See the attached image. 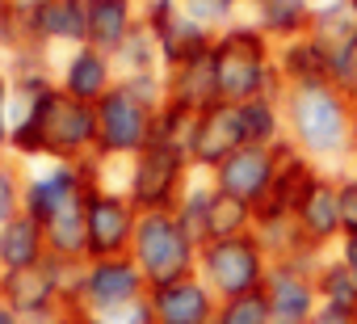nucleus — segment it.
I'll return each mask as SVG.
<instances>
[{
  "mask_svg": "<svg viewBox=\"0 0 357 324\" xmlns=\"http://www.w3.org/2000/svg\"><path fill=\"white\" fill-rule=\"evenodd\" d=\"M89 194V186L80 182V173L76 169H55V173H47V177H38L30 190H26V215H34L43 228L59 215V211H68L76 198H84Z\"/></svg>",
  "mask_w": 357,
  "mask_h": 324,
  "instance_id": "2eb2a0df",
  "label": "nucleus"
},
{
  "mask_svg": "<svg viewBox=\"0 0 357 324\" xmlns=\"http://www.w3.org/2000/svg\"><path fill=\"white\" fill-rule=\"evenodd\" d=\"M5 299L13 311H43L55 299V274H47L43 265L9 270L5 274Z\"/></svg>",
  "mask_w": 357,
  "mask_h": 324,
  "instance_id": "5701e85b",
  "label": "nucleus"
},
{
  "mask_svg": "<svg viewBox=\"0 0 357 324\" xmlns=\"http://www.w3.org/2000/svg\"><path fill=\"white\" fill-rule=\"evenodd\" d=\"M278 72L286 84H311V80H328V51L303 34L290 43H278Z\"/></svg>",
  "mask_w": 357,
  "mask_h": 324,
  "instance_id": "6ab92c4d",
  "label": "nucleus"
},
{
  "mask_svg": "<svg viewBox=\"0 0 357 324\" xmlns=\"http://www.w3.org/2000/svg\"><path fill=\"white\" fill-rule=\"evenodd\" d=\"M353 165H357V147H353Z\"/></svg>",
  "mask_w": 357,
  "mask_h": 324,
  "instance_id": "c9c22d12",
  "label": "nucleus"
},
{
  "mask_svg": "<svg viewBox=\"0 0 357 324\" xmlns=\"http://www.w3.org/2000/svg\"><path fill=\"white\" fill-rule=\"evenodd\" d=\"M190 173H194L190 152L151 139V143L135 156L126 198L139 207V215H143V211H176V202H181L185 190L194 186Z\"/></svg>",
  "mask_w": 357,
  "mask_h": 324,
  "instance_id": "39448f33",
  "label": "nucleus"
},
{
  "mask_svg": "<svg viewBox=\"0 0 357 324\" xmlns=\"http://www.w3.org/2000/svg\"><path fill=\"white\" fill-rule=\"evenodd\" d=\"M353 324H357V307H353Z\"/></svg>",
  "mask_w": 357,
  "mask_h": 324,
  "instance_id": "e433bc0d",
  "label": "nucleus"
},
{
  "mask_svg": "<svg viewBox=\"0 0 357 324\" xmlns=\"http://www.w3.org/2000/svg\"><path fill=\"white\" fill-rule=\"evenodd\" d=\"M93 324H155V311H151V303H147V295H143V299H135V303H126V307L93 311Z\"/></svg>",
  "mask_w": 357,
  "mask_h": 324,
  "instance_id": "c756f323",
  "label": "nucleus"
},
{
  "mask_svg": "<svg viewBox=\"0 0 357 324\" xmlns=\"http://www.w3.org/2000/svg\"><path fill=\"white\" fill-rule=\"evenodd\" d=\"M135 228H139V207L130 198L105 194V190L89 194V261L130 253Z\"/></svg>",
  "mask_w": 357,
  "mask_h": 324,
  "instance_id": "9d476101",
  "label": "nucleus"
},
{
  "mask_svg": "<svg viewBox=\"0 0 357 324\" xmlns=\"http://www.w3.org/2000/svg\"><path fill=\"white\" fill-rule=\"evenodd\" d=\"M151 286H147V274L139 270V261L130 253L122 257H101L93 261L84 274H80V299L93 307V311H109V307H126L135 299H143Z\"/></svg>",
  "mask_w": 357,
  "mask_h": 324,
  "instance_id": "1a4fd4ad",
  "label": "nucleus"
},
{
  "mask_svg": "<svg viewBox=\"0 0 357 324\" xmlns=\"http://www.w3.org/2000/svg\"><path fill=\"white\" fill-rule=\"evenodd\" d=\"M34 30L47 38H72V43H89V9L84 0H47L34 13Z\"/></svg>",
  "mask_w": 357,
  "mask_h": 324,
  "instance_id": "4be33fe9",
  "label": "nucleus"
},
{
  "mask_svg": "<svg viewBox=\"0 0 357 324\" xmlns=\"http://www.w3.org/2000/svg\"><path fill=\"white\" fill-rule=\"evenodd\" d=\"M155 101H147L126 80L97 101V152L101 156H139L155 131Z\"/></svg>",
  "mask_w": 357,
  "mask_h": 324,
  "instance_id": "423d86ee",
  "label": "nucleus"
},
{
  "mask_svg": "<svg viewBox=\"0 0 357 324\" xmlns=\"http://www.w3.org/2000/svg\"><path fill=\"white\" fill-rule=\"evenodd\" d=\"M215 76H219V97L240 105L252 97H282L286 80L278 72V43L252 22L240 17L227 30L215 34Z\"/></svg>",
  "mask_w": 357,
  "mask_h": 324,
  "instance_id": "f03ea898",
  "label": "nucleus"
},
{
  "mask_svg": "<svg viewBox=\"0 0 357 324\" xmlns=\"http://www.w3.org/2000/svg\"><path fill=\"white\" fill-rule=\"evenodd\" d=\"M0 324H17V316H13V311H5V307H0Z\"/></svg>",
  "mask_w": 357,
  "mask_h": 324,
  "instance_id": "f704fd0d",
  "label": "nucleus"
},
{
  "mask_svg": "<svg viewBox=\"0 0 357 324\" xmlns=\"http://www.w3.org/2000/svg\"><path fill=\"white\" fill-rule=\"evenodd\" d=\"M13 207H17V190H13L9 173L0 169V228H5V223L13 219Z\"/></svg>",
  "mask_w": 357,
  "mask_h": 324,
  "instance_id": "7c9ffc66",
  "label": "nucleus"
},
{
  "mask_svg": "<svg viewBox=\"0 0 357 324\" xmlns=\"http://www.w3.org/2000/svg\"><path fill=\"white\" fill-rule=\"evenodd\" d=\"M282 110H286V139L303 156H311L319 169L353 165V147H357V101L353 97H344L328 80L286 84Z\"/></svg>",
  "mask_w": 357,
  "mask_h": 324,
  "instance_id": "f257e3e1",
  "label": "nucleus"
},
{
  "mask_svg": "<svg viewBox=\"0 0 357 324\" xmlns=\"http://www.w3.org/2000/svg\"><path fill=\"white\" fill-rule=\"evenodd\" d=\"M315 286H319V303L340 307V311H353V307H357V282H353V274L340 265L336 253H324V261H319V270H315Z\"/></svg>",
  "mask_w": 357,
  "mask_h": 324,
  "instance_id": "a878e982",
  "label": "nucleus"
},
{
  "mask_svg": "<svg viewBox=\"0 0 357 324\" xmlns=\"http://www.w3.org/2000/svg\"><path fill=\"white\" fill-rule=\"evenodd\" d=\"M311 324H353V311H340V307L319 303V311L311 316Z\"/></svg>",
  "mask_w": 357,
  "mask_h": 324,
  "instance_id": "473e14b6",
  "label": "nucleus"
},
{
  "mask_svg": "<svg viewBox=\"0 0 357 324\" xmlns=\"http://www.w3.org/2000/svg\"><path fill=\"white\" fill-rule=\"evenodd\" d=\"M257 228V207L215 190L211 194V215H206V240H223V236H244Z\"/></svg>",
  "mask_w": 357,
  "mask_h": 324,
  "instance_id": "393cba45",
  "label": "nucleus"
},
{
  "mask_svg": "<svg viewBox=\"0 0 357 324\" xmlns=\"http://www.w3.org/2000/svg\"><path fill=\"white\" fill-rule=\"evenodd\" d=\"M84 9H89V47L118 55L122 43L130 38V30L139 26L135 5L130 0H84Z\"/></svg>",
  "mask_w": 357,
  "mask_h": 324,
  "instance_id": "dca6fc26",
  "label": "nucleus"
},
{
  "mask_svg": "<svg viewBox=\"0 0 357 324\" xmlns=\"http://www.w3.org/2000/svg\"><path fill=\"white\" fill-rule=\"evenodd\" d=\"M349 5H353V9H357V0H349Z\"/></svg>",
  "mask_w": 357,
  "mask_h": 324,
  "instance_id": "4c0bfd02",
  "label": "nucleus"
},
{
  "mask_svg": "<svg viewBox=\"0 0 357 324\" xmlns=\"http://www.w3.org/2000/svg\"><path fill=\"white\" fill-rule=\"evenodd\" d=\"M215 324H273V311H269V299H265V290L236 295V299H219Z\"/></svg>",
  "mask_w": 357,
  "mask_h": 324,
  "instance_id": "bb28decb",
  "label": "nucleus"
},
{
  "mask_svg": "<svg viewBox=\"0 0 357 324\" xmlns=\"http://www.w3.org/2000/svg\"><path fill=\"white\" fill-rule=\"evenodd\" d=\"M43 240L47 228L34 215H13L5 228H0V265L5 270H30L43 261Z\"/></svg>",
  "mask_w": 357,
  "mask_h": 324,
  "instance_id": "a211bd4d",
  "label": "nucleus"
},
{
  "mask_svg": "<svg viewBox=\"0 0 357 324\" xmlns=\"http://www.w3.org/2000/svg\"><path fill=\"white\" fill-rule=\"evenodd\" d=\"M89 194H93V190H89ZM89 194L76 198L68 211H59V215L47 223V240H51V249H55L59 257H68V261L89 257Z\"/></svg>",
  "mask_w": 357,
  "mask_h": 324,
  "instance_id": "aec40b11",
  "label": "nucleus"
},
{
  "mask_svg": "<svg viewBox=\"0 0 357 324\" xmlns=\"http://www.w3.org/2000/svg\"><path fill=\"white\" fill-rule=\"evenodd\" d=\"M164 101L172 105H185L194 114L211 110L219 97V76H215V51L190 59V64H176V68H164Z\"/></svg>",
  "mask_w": 357,
  "mask_h": 324,
  "instance_id": "4468645a",
  "label": "nucleus"
},
{
  "mask_svg": "<svg viewBox=\"0 0 357 324\" xmlns=\"http://www.w3.org/2000/svg\"><path fill=\"white\" fill-rule=\"evenodd\" d=\"M290 139L273 143V147H261V143H244L240 152H231L223 165L211 173L215 190L248 202V207H261L273 190V177H278V165H282V152H286Z\"/></svg>",
  "mask_w": 357,
  "mask_h": 324,
  "instance_id": "6e6552de",
  "label": "nucleus"
},
{
  "mask_svg": "<svg viewBox=\"0 0 357 324\" xmlns=\"http://www.w3.org/2000/svg\"><path fill=\"white\" fill-rule=\"evenodd\" d=\"M240 126H244V143H261L273 147L286 139V110L282 97H252L240 101Z\"/></svg>",
  "mask_w": 357,
  "mask_h": 324,
  "instance_id": "412c9836",
  "label": "nucleus"
},
{
  "mask_svg": "<svg viewBox=\"0 0 357 324\" xmlns=\"http://www.w3.org/2000/svg\"><path fill=\"white\" fill-rule=\"evenodd\" d=\"M244 147V126H240V105L231 101H215L211 110L198 114L194 122V139H190V160L194 169H202L206 177L223 165L231 152Z\"/></svg>",
  "mask_w": 357,
  "mask_h": 324,
  "instance_id": "9b49d317",
  "label": "nucleus"
},
{
  "mask_svg": "<svg viewBox=\"0 0 357 324\" xmlns=\"http://www.w3.org/2000/svg\"><path fill=\"white\" fill-rule=\"evenodd\" d=\"M147 303L155 311V324H215V311H219V295L198 274L151 286Z\"/></svg>",
  "mask_w": 357,
  "mask_h": 324,
  "instance_id": "ddd939ff",
  "label": "nucleus"
},
{
  "mask_svg": "<svg viewBox=\"0 0 357 324\" xmlns=\"http://www.w3.org/2000/svg\"><path fill=\"white\" fill-rule=\"evenodd\" d=\"M319 261L324 253H303V257H278L269 265L265 299L273 324H311V316L319 311V286H315Z\"/></svg>",
  "mask_w": 357,
  "mask_h": 324,
  "instance_id": "0eeeda50",
  "label": "nucleus"
},
{
  "mask_svg": "<svg viewBox=\"0 0 357 324\" xmlns=\"http://www.w3.org/2000/svg\"><path fill=\"white\" fill-rule=\"evenodd\" d=\"M9 139V110H5V80H0V143Z\"/></svg>",
  "mask_w": 357,
  "mask_h": 324,
  "instance_id": "72a5a7b5",
  "label": "nucleus"
},
{
  "mask_svg": "<svg viewBox=\"0 0 357 324\" xmlns=\"http://www.w3.org/2000/svg\"><path fill=\"white\" fill-rule=\"evenodd\" d=\"M324 51L340 47L344 38L357 34V9L349 5V0H319L315 13H311V30H307Z\"/></svg>",
  "mask_w": 357,
  "mask_h": 324,
  "instance_id": "b1692460",
  "label": "nucleus"
},
{
  "mask_svg": "<svg viewBox=\"0 0 357 324\" xmlns=\"http://www.w3.org/2000/svg\"><path fill=\"white\" fill-rule=\"evenodd\" d=\"M269 265H273V257H269V249H265V240L257 232L206 240L202 253H198V278L219 299H236V295L265 290Z\"/></svg>",
  "mask_w": 357,
  "mask_h": 324,
  "instance_id": "20e7f679",
  "label": "nucleus"
},
{
  "mask_svg": "<svg viewBox=\"0 0 357 324\" xmlns=\"http://www.w3.org/2000/svg\"><path fill=\"white\" fill-rule=\"evenodd\" d=\"M332 173H336V198H340V228L344 236H357V165H344Z\"/></svg>",
  "mask_w": 357,
  "mask_h": 324,
  "instance_id": "c85d7f7f",
  "label": "nucleus"
},
{
  "mask_svg": "<svg viewBox=\"0 0 357 324\" xmlns=\"http://www.w3.org/2000/svg\"><path fill=\"white\" fill-rule=\"evenodd\" d=\"M198 253H202V244L185 232L176 211H143L139 215L130 257L147 274V286H164V282L198 274Z\"/></svg>",
  "mask_w": 357,
  "mask_h": 324,
  "instance_id": "7ed1b4c3",
  "label": "nucleus"
},
{
  "mask_svg": "<svg viewBox=\"0 0 357 324\" xmlns=\"http://www.w3.org/2000/svg\"><path fill=\"white\" fill-rule=\"evenodd\" d=\"M328 84H336L344 97L357 101V34L328 51Z\"/></svg>",
  "mask_w": 357,
  "mask_h": 324,
  "instance_id": "cd10ccee",
  "label": "nucleus"
},
{
  "mask_svg": "<svg viewBox=\"0 0 357 324\" xmlns=\"http://www.w3.org/2000/svg\"><path fill=\"white\" fill-rule=\"evenodd\" d=\"M109 89H114V80H109V55H105V51H97V47H80V51L72 55V64H68L63 93H68V97H76V101L97 105Z\"/></svg>",
  "mask_w": 357,
  "mask_h": 324,
  "instance_id": "f3484780",
  "label": "nucleus"
},
{
  "mask_svg": "<svg viewBox=\"0 0 357 324\" xmlns=\"http://www.w3.org/2000/svg\"><path fill=\"white\" fill-rule=\"evenodd\" d=\"M336 257H340V265L353 274V282H357V236H340V244L332 249Z\"/></svg>",
  "mask_w": 357,
  "mask_h": 324,
  "instance_id": "2f4dec72",
  "label": "nucleus"
},
{
  "mask_svg": "<svg viewBox=\"0 0 357 324\" xmlns=\"http://www.w3.org/2000/svg\"><path fill=\"white\" fill-rule=\"evenodd\" d=\"M294 223H298L303 244L315 249V253H332L340 244L344 228H340V198H336V173L332 169H324L311 182V190L294 207Z\"/></svg>",
  "mask_w": 357,
  "mask_h": 324,
  "instance_id": "f8f14e48",
  "label": "nucleus"
}]
</instances>
